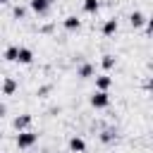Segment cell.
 <instances>
[{
  "instance_id": "cell-14",
  "label": "cell",
  "mask_w": 153,
  "mask_h": 153,
  "mask_svg": "<svg viewBox=\"0 0 153 153\" xmlns=\"http://www.w3.org/2000/svg\"><path fill=\"white\" fill-rule=\"evenodd\" d=\"M93 72H96V69H93V65H88V62H86V65H81V67L76 69V76H79V79H88V76H93Z\"/></svg>"
},
{
  "instance_id": "cell-18",
  "label": "cell",
  "mask_w": 153,
  "mask_h": 153,
  "mask_svg": "<svg viewBox=\"0 0 153 153\" xmlns=\"http://www.w3.org/2000/svg\"><path fill=\"white\" fill-rule=\"evenodd\" d=\"M143 88L153 93V76H148V79H146V84H143Z\"/></svg>"
},
{
  "instance_id": "cell-17",
  "label": "cell",
  "mask_w": 153,
  "mask_h": 153,
  "mask_svg": "<svg viewBox=\"0 0 153 153\" xmlns=\"http://www.w3.org/2000/svg\"><path fill=\"white\" fill-rule=\"evenodd\" d=\"M12 17H14V19H24V17H26V10H24V7H14V10H12Z\"/></svg>"
},
{
  "instance_id": "cell-19",
  "label": "cell",
  "mask_w": 153,
  "mask_h": 153,
  "mask_svg": "<svg viewBox=\"0 0 153 153\" xmlns=\"http://www.w3.org/2000/svg\"><path fill=\"white\" fill-rule=\"evenodd\" d=\"M146 33H148V36H153V17L146 22Z\"/></svg>"
},
{
  "instance_id": "cell-4",
  "label": "cell",
  "mask_w": 153,
  "mask_h": 153,
  "mask_svg": "<svg viewBox=\"0 0 153 153\" xmlns=\"http://www.w3.org/2000/svg\"><path fill=\"white\" fill-rule=\"evenodd\" d=\"M29 7H31L38 17H43V14L50 12V0H29Z\"/></svg>"
},
{
  "instance_id": "cell-20",
  "label": "cell",
  "mask_w": 153,
  "mask_h": 153,
  "mask_svg": "<svg viewBox=\"0 0 153 153\" xmlns=\"http://www.w3.org/2000/svg\"><path fill=\"white\" fill-rule=\"evenodd\" d=\"M48 91H50V86H43V88H38V96H45Z\"/></svg>"
},
{
  "instance_id": "cell-13",
  "label": "cell",
  "mask_w": 153,
  "mask_h": 153,
  "mask_svg": "<svg viewBox=\"0 0 153 153\" xmlns=\"http://www.w3.org/2000/svg\"><path fill=\"white\" fill-rule=\"evenodd\" d=\"M115 65H117V60H115V55H103V57H100V67H103L105 72H110V69H115Z\"/></svg>"
},
{
  "instance_id": "cell-9",
  "label": "cell",
  "mask_w": 153,
  "mask_h": 153,
  "mask_svg": "<svg viewBox=\"0 0 153 153\" xmlns=\"http://www.w3.org/2000/svg\"><path fill=\"white\" fill-rule=\"evenodd\" d=\"M69 151H72V153H84V151H86V141H84L81 136H72V139H69Z\"/></svg>"
},
{
  "instance_id": "cell-1",
  "label": "cell",
  "mask_w": 153,
  "mask_h": 153,
  "mask_svg": "<svg viewBox=\"0 0 153 153\" xmlns=\"http://www.w3.org/2000/svg\"><path fill=\"white\" fill-rule=\"evenodd\" d=\"M36 141H38V134H33V131H29V129L17 134V146H19L22 151H29V148H31Z\"/></svg>"
},
{
  "instance_id": "cell-22",
  "label": "cell",
  "mask_w": 153,
  "mask_h": 153,
  "mask_svg": "<svg viewBox=\"0 0 153 153\" xmlns=\"http://www.w3.org/2000/svg\"><path fill=\"white\" fill-rule=\"evenodd\" d=\"M26 153H31V151H26Z\"/></svg>"
},
{
  "instance_id": "cell-10",
  "label": "cell",
  "mask_w": 153,
  "mask_h": 153,
  "mask_svg": "<svg viewBox=\"0 0 153 153\" xmlns=\"http://www.w3.org/2000/svg\"><path fill=\"white\" fill-rule=\"evenodd\" d=\"M110 86H112V76H108V74L96 76V91H108Z\"/></svg>"
},
{
  "instance_id": "cell-8",
  "label": "cell",
  "mask_w": 153,
  "mask_h": 153,
  "mask_svg": "<svg viewBox=\"0 0 153 153\" xmlns=\"http://www.w3.org/2000/svg\"><path fill=\"white\" fill-rule=\"evenodd\" d=\"M17 62H19V65H31V62H33V50L22 45V48H19V57H17Z\"/></svg>"
},
{
  "instance_id": "cell-12",
  "label": "cell",
  "mask_w": 153,
  "mask_h": 153,
  "mask_svg": "<svg viewBox=\"0 0 153 153\" xmlns=\"http://www.w3.org/2000/svg\"><path fill=\"white\" fill-rule=\"evenodd\" d=\"M19 57V45H7L5 48V62H17Z\"/></svg>"
},
{
  "instance_id": "cell-6",
  "label": "cell",
  "mask_w": 153,
  "mask_h": 153,
  "mask_svg": "<svg viewBox=\"0 0 153 153\" xmlns=\"http://www.w3.org/2000/svg\"><path fill=\"white\" fill-rule=\"evenodd\" d=\"M62 26H65L67 31H79V29H81V19H79L76 14H69V17H65Z\"/></svg>"
},
{
  "instance_id": "cell-2",
  "label": "cell",
  "mask_w": 153,
  "mask_h": 153,
  "mask_svg": "<svg viewBox=\"0 0 153 153\" xmlns=\"http://www.w3.org/2000/svg\"><path fill=\"white\" fill-rule=\"evenodd\" d=\"M91 105H93L96 110H105V108L110 105V93H108V91H93Z\"/></svg>"
},
{
  "instance_id": "cell-16",
  "label": "cell",
  "mask_w": 153,
  "mask_h": 153,
  "mask_svg": "<svg viewBox=\"0 0 153 153\" xmlns=\"http://www.w3.org/2000/svg\"><path fill=\"white\" fill-rule=\"evenodd\" d=\"M100 141H103V143H112V141H115V131H112V129H105V131L100 134Z\"/></svg>"
},
{
  "instance_id": "cell-11",
  "label": "cell",
  "mask_w": 153,
  "mask_h": 153,
  "mask_svg": "<svg viewBox=\"0 0 153 153\" xmlns=\"http://www.w3.org/2000/svg\"><path fill=\"white\" fill-rule=\"evenodd\" d=\"M14 91H17V81L12 76H5V81H2V96H12Z\"/></svg>"
},
{
  "instance_id": "cell-15",
  "label": "cell",
  "mask_w": 153,
  "mask_h": 153,
  "mask_svg": "<svg viewBox=\"0 0 153 153\" xmlns=\"http://www.w3.org/2000/svg\"><path fill=\"white\" fill-rule=\"evenodd\" d=\"M100 10V2L98 0H84V12L86 14H96Z\"/></svg>"
},
{
  "instance_id": "cell-3",
  "label": "cell",
  "mask_w": 153,
  "mask_h": 153,
  "mask_svg": "<svg viewBox=\"0 0 153 153\" xmlns=\"http://www.w3.org/2000/svg\"><path fill=\"white\" fill-rule=\"evenodd\" d=\"M31 122H33V117H31L29 112H24V115H19V117H14V122H12V127H14L17 131H26V129L31 127Z\"/></svg>"
},
{
  "instance_id": "cell-5",
  "label": "cell",
  "mask_w": 153,
  "mask_h": 153,
  "mask_svg": "<svg viewBox=\"0 0 153 153\" xmlns=\"http://www.w3.org/2000/svg\"><path fill=\"white\" fill-rule=\"evenodd\" d=\"M146 17H143V12H131L129 14V26L131 29H141V26H146Z\"/></svg>"
},
{
  "instance_id": "cell-7",
  "label": "cell",
  "mask_w": 153,
  "mask_h": 153,
  "mask_svg": "<svg viewBox=\"0 0 153 153\" xmlns=\"http://www.w3.org/2000/svg\"><path fill=\"white\" fill-rule=\"evenodd\" d=\"M117 29H120L117 19H105V24H103V29H100V31H103V36H108V38H110V36H115V33H117Z\"/></svg>"
},
{
  "instance_id": "cell-21",
  "label": "cell",
  "mask_w": 153,
  "mask_h": 153,
  "mask_svg": "<svg viewBox=\"0 0 153 153\" xmlns=\"http://www.w3.org/2000/svg\"><path fill=\"white\" fill-rule=\"evenodd\" d=\"M0 2H2V5H7V2H10V0H0Z\"/></svg>"
}]
</instances>
